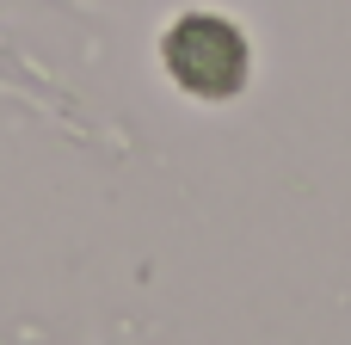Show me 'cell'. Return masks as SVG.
Returning <instances> with one entry per match:
<instances>
[{
  "label": "cell",
  "instance_id": "6da1fadb",
  "mask_svg": "<svg viewBox=\"0 0 351 345\" xmlns=\"http://www.w3.org/2000/svg\"><path fill=\"white\" fill-rule=\"evenodd\" d=\"M167 74L197 99H234L247 80V37L216 12H185L167 31Z\"/></svg>",
  "mask_w": 351,
  "mask_h": 345
}]
</instances>
